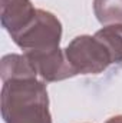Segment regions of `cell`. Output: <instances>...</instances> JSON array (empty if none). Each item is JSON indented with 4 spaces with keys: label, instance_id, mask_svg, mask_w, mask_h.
Listing matches in <instances>:
<instances>
[{
    "label": "cell",
    "instance_id": "ba28073f",
    "mask_svg": "<svg viewBox=\"0 0 122 123\" xmlns=\"http://www.w3.org/2000/svg\"><path fill=\"white\" fill-rule=\"evenodd\" d=\"M93 13L103 26L122 23V0H93Z\"/></svg>",
    "mask_w": 122,
    "mask_h": 123
},
{
    "label": "cell",
    "instance_id": "3957f363",
    "mask_svg": "<svg viewBox=\"0 0 122 123\" xmlns=\"http://www.w3.org/2000/svg\"><path fill=\"white\" fill-rule=\"evenodd\" d=\"M65 55L76 74H99L112 64L108 49L95 34H81L72 39Z\"/></svg>",
    "mask_w": 122,
    "mask_h": 123
},
{
    "label": "cell",
    "instance_id": "277c9868",
    "mask_svg": "<svg viewBox=\"0 0 122 123\" xmlns=\"http://www.w3.org/2000/svg\"><path fill=\"white\" fill-rule=\"evenodd\" d=\"M30 63L33 64L37 76L40 80L50 83V82H61L66 80L69 77L76 76L75 70L72 69L70 63L65 55V49L61 47L47 50V52H40V53H23Z\"/></svg>",
    "mask_w": 122,
    "mask_h": 123
},
{
    "label": "cell",
    "instance_id": "6da1fadb",
    "mask_svg": "<svg viewBox=\"0 0 122 123\" xmlns=\"http://www.w3.org/2000/svg\"><path fill=\"white\" fill-rule=\"evenodd\" d=\"M0 99L4 123H52L46 82L37 77L4 82Z\"/></svg>",
    "mask_w": 122,
    "mask_h": 123
},
{
    "label": "cell",
    "instance_id": "52a82bcc",
    "mask_svg": "<svg viewBox=\"0 0 122 123\" xmlns=\"http://www.w3.org/2000/svg\"><path fill=\"white\" fill-rule=\"evenodd\" d=\"M95 37L99 39L103 46L108 49L112 64L122 62V23L109 25L102 27L95 33Z\"/></svg>",
    "mask_w": 122,
    "mask_h": 123
},
{
    "label": "cell",
    "instance_id": "5b68a950",
    "mask_svg": "<svg viewBox=\"0 0 122 123\" xmlns=\"http://www.w3.org/2000/svg\"><path fill=\"white\" fill-rule=\"evenodd\" d=\"M34 6L30 0H1L0 20L1 26L7 30L10 37L29 26L36 16Z\"/></svg>",
    "mask_w": 122,
    "mask_h": 123
},
{
    "label": "cell",
    "instance_id": "8992f818",
    "mask_svg": "<svg viewBox=\"0 0 122 123\" xmlns=\"http://www.w3.org/2000/svg\"><path fill=\"white\" fill-rule=\"evenodd\" d=\"M0 77L1 82L17 80V79H34L39 77L33 64L25 55H6L0 62Z\"/></svg>",
    "mask_w": 122,
    "mask_h": 123
},
{
    "label": "cell",
    "instance_id": "9c48e42d",
    "mask_svg": "<svg viewBox=\"0 0 122 123\" xmlns=\"http://www.w3.org/2000/svg\"><path fill=\"white\" fill-rule=\"evenodd\" d=\"M105 123H122V115H116V116H112L109 117Z\"/></svg>",
    "mask_w": 122,
    "mask_h": 123
},
{
    "label": "cell",
    "instance_id": "7a4b0ae2",
    "mask_svg": "<svg viewBox=\"0 0 122 123\" xmlns=\"http://www.w3.org/2000/svg\"><path fill=\"white\" fill-rule=\"evenodd\" d=\"M12 39L26 55L53 50L61 47L62 23L53 13L37 9L36 16L29 26L14 34Z\"/></svg>",
    "mask_w": 122,
    "mask_h": 123
}]
</instances>
